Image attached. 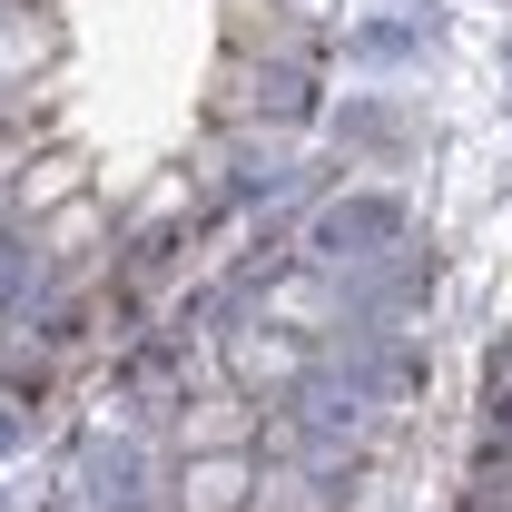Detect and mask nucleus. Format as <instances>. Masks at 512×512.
I'll return each mask as SVG.
<instances>
[{
    "label": "nucleus",
    "instance_id": "obj_4",
    "mask_svg": "<svg viewBox=\"0 0 512 512\" xmlns=\"http://www.w3.org/2000/svg\"><path fill=\"white\" fill-rule=\"evenodd\" d=\"M276 316H296V325H316L325 306H316V286H276Z\"/></svg>",
    "mask_w": 512,
    "mask_h": 512
},
{
    "label": "nucleus",
    "instance_id": "obj_2",
    "mask_svg": "<svg viewBox=\"0 0 512 512\" xmlns=\"http://www.w3.org/2000/svg\"><path fill=\"white\" fill-rule=\"evenodd\" d=\"M79 197H89V158H79V148H40V158L20 168L10 207H20V217H60V207H79Z\"/></svg>",
    "mask_w": 512,
    "mask_h": 512
},
{
    "label": "nucleus",
    "instance_id": "obj_3",
    "mask_svg": "<svg viewBox=\"0 0 512 512\" xmlns=\"http://www.w3.org/2000/svg\"><path fill=\"white\" fill-rule=\"evenodd\" d=\"M247 394H197L178 414V453H247Z\"/></svg>",
    "mask_w": 512,
    "mask_h": 512
},
{
    "label": "nucleus",
    "instance_id": "obj_1",
    "mask_svg": "<svg viewBox=\"0 0 512 512\" xmlns=\"http://www.w3.org/2000/svg\"><path fill=\"white\" fill-rule=\"evenodd\" d=\"M247 503H256L247 453H188L178 463V512H247Z\"/></svg>",
    "mask_w": 512,
    "mask_h": 512
}]
</instances>
